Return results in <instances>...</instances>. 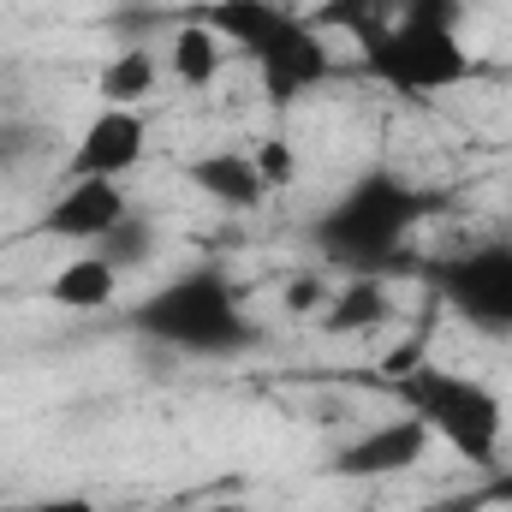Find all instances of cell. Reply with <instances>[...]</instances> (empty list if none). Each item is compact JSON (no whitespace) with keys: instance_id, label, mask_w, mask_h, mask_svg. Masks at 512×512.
<instances>
[{"instance_id":"17","label":"cell","mask_w":512,"mask_h":512,"mask_svg":"<svg viewBox=\"0 0 512 512\" xmlns=\"http://www.w3.org/2000/svg\"><path fill=\"white\" fill-rule=\"evenodd\" d=\"M483 501H489V507H512V465L489 477V495H483Z\"/></svg>"},{"instance_id":"7","label":"cell","mask_w":512,"mask_h":512,"mask_svg":"<svg viewBox=\"0 0 512 512\" xmlns=\"http://www.w3.org/2000/svg\"><path fill=\"white\" fill-rule=\"evenodd\" d=\"M149 328L179 340V346H197V352L209 346L215 352V346H227L239 334V310H233V298L215 280H179L167 298H155Z\"/></svg>"},{"instance_id":"4","label":"cell","mask_w":512,"mask_h":512,"mask_svg":"<svg viewBox=\"0 0 512 512\" xmlns=\"http://www.w3.org/2000/svg\"><path fill=\"white\" fill-rule=\"evenodd\" d=\"M441 298L459 322L483 334H512V245H483L441 268Z\"/></svg>"},{"instance_id":"12","label":"cell","mask_w":512,"mask_h":512,"mask_svg":"<svg viewBox=\"0 0 512 512\" xmlns=\"http://www.w3.org/2000/svg\"><path fill=\"white\" fill-rule=\"evenodd\" d=\"M387 316H393V298H387V286L376 274H358V280H346V286H334L328 292V304H322V328L328 334H376Z\"/></svg>"},{"instance_id":"16","label":"cell","mask_w":512,"mask_h":512,"mask_svg":"<svg viewBox=\"0 0 512 512\" xmlns=\"http://www.w3.org/2000/svg\"><path fill=\"white\" fill-rule=\"evenodd\" d=\"M36 512H102V507H96L90 495H42Z\"/></svg>"},{"instance_id":"13","label":"cell","mask_w":512,"mask_h":512,"mask_svg":"<svg viewBox=\"0 0 512 512\" xmlns=\"http://www.w3.org/2000/svg\"><path fill=\"white\" fill-rule=\"evenodd\" d=\"M161 54L155 48H120L114 60H102V72H96V96H102V108H143L149 96H155V84H161Z\"/></svg>"},{"instance_id":"20","label":"cell","mask_w":512,"mask_h":512,"mask_svg":"<svg viewBox=\"0 0 512 512\" xmlns=\"http://www.w3.org/2000/svg\"><path fill=\"white\" fill-rule=\"evenodd\" d=\"M0 292H6V286H0Z\"/></svg>"},{"instance_id":"1","label":"cell","mask_w":512,"mask_h":512,"mask_svg":"<svg viewBox=\"0 0 512 512\" xmlns=\"http://www.w3.org/2000/svg\"><path fill=\"white\" fill-rule=\"evenodd\" d=\"M393 393L405 399V411H417L435 435V447L447 441L465 465L495 471L501 441H507V399L471 370H447V364H411L393 376Z\"/></svg>"},{"instance_id":"9","label":"cell","mask_w":512,"mask_h":512,"mask_svg":"<svg viewBox=\"0 0 512 512\" xmlns=\"http://www.w3.org/2000/svg\"><path fill=\"white\" fill-rule=\"evenodd\" d=\"M161 66H167V78L179 90H215L221 72H227V36L209 18H185V24H173Z\"/></svg>"},{"instance_id":"3","label":"cell","mask_w":512,"mask_h":512,"mask_svg":"<svg viewBox=\"0 0 512 512\" xmlns=\"http://www.w3.org/2000/svg\"><path fill=\"white\" fill-rule=\"evenodd\" d=\"M376 78H387L405 96H441L471 78V48L459 24L435 6H411L399 18H382V30L364 42Z\"/></svg>"},{"instance_id":"14","label":"cell","mask_w":512,"mask_h":512,"mask_svg":"<svg viewBox=\"0 0 512 512\" xmlns=\"http://www.w3.org/2000/svg\"><path fill=\"white\" fill-rule=\"evenodd\" d=\"M251 161H256V173H262V185H268V191L298 185V143H292L286 131L256 137V143H251Z\"/></svg>"},{"instance_id":"15","label":"cell","mask_w":512,"mask_h":512,"mask_svg":"<svg viewBox=\"0 0 512 512\" xmlns=\"http://www.w3.org/2000/svg\"><path fill=\"white\" fill-rule=\"evenodd\" d=\"M328 280L322 274H298V280H286V310L292 316H322V304H328Z\"/></svg>"},{"instance_id":"10","label":"cell","mask_w":512,"mask_h":512,"mask_svg":"<svg viewBox=\"0 0 512 512\" xmlns=\"http://www.w3.org/2000/svg\"><path fill=\"white\" fill-rule=\"evenodd\" d=\"M120 280H126V268H120L114 256H102V251L66 256V262L54 268V280H48V304L90 316V310H108V304L120 298Z\"/></svg>"},{"instance_id":"19","label":"cell","mask_w":512,"mask_h":512,"mask_svg":"<svg viewBox=\"0 0 512 512\" xmlns=\"http://www.w3.org/2000/svg\"><path fill=\"white\" fill-rule=\"evenodd\" d=\"M0 512H36V501H0Z\"/></svg>"},{"instance_id":"11","label":"cell","mask_w":512,"mask_h":512,"mask_svg":"<svg viewBox=\"0 0 512 512\" xmlns=\"http://www.w3.org/2000/svg\"><path fill=\"white\" fill-rule=\"evenodd\" d=\"M191 185L203 197H215L221 209H256L268 197L262 173H256L251 149H215V155H197L191 161Z\"/></svg>"},{"instance_id":"18","label":"cell","mask_w":512,"mask_h":512,"mask_svg":"<svg viewBox=\"0 0 512 512\" xmlns=\"http://www.w3.org/2000/svg\"><path fill=\"white\" fill-rule=\"evenodd\" d=\"M197 512H251V507H239V501H209V507H197Z\"/></svg>"},{"instance_id":"8","label":"cell","mask_w":512,"mask_h":512,"mask_svg":"<svg viewBox=\"0 0 512 512\" xmlns=\"http://www.w3.org/2000/svg\"><path fill=\"white\" fill-rule=\"evenodd\" d=\"M131 215V197L120 179H66L60 197L42 209V233L60 245H102Z\"/></svg>"},{"instance_id":"6","label":"cell","mask_w":512,"mask_h":512,"mask_svg":"<svg viewBox=\"0 0 512 512\" xmlns=\"http://www.w3.org/2000/svg\"><path fill=\"white\" fill-rule=\"evenodd\" d=\"M143 149H149V120L137 108H96L90 126L78 131L72 155H66V173L72 179H120L143 167Z\"/></svg>"},{"instance_id":"5","label":"cell","mask_w":512,"mask_h":512,"mask_svg":"<svg viewBox=\"0 0 512 512\" xmlns=\"http://www.w3.org/2000/svg\"><path fill=\"white\" fill-rule=\"evenodd\" d=\"M429 453H435L429 423H423L417 411H399V417H387L376 429L352 435V441L334 453V471H340V477H358V483H387V477L417 471Z\"/></svg>"},{"instance_id":"2","label":"cell","mask_w":512,"mask_h":512,"mask_svg":"<svg viewBox=\"0 0 512 512\" xmlns=\"http://www.w3.org/2000/svg\"><path fill=\"white\" fill-rule=\"evenodd\" d=\"M209 24L233 42H245L256 54V78L268 90V102H298L304 90H316L328 78V42L316 24L280 12V6H262V0H227L209 12Z\"/></svg>"}]
</instances>
